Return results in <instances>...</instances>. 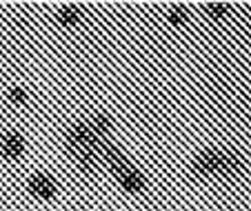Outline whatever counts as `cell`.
Returning <instances> with one entry per match:
<instances>
[{
	"instance_id": "6da1fadb",
	"label": "cell",
	"mask_w": 251,
	"mask_h": 211,
	"mask_svg": "<svg viewBox=\"0 0 251 211\" xmlns=\"http://www.w3.org/2000/svg\"><path fill=\"white\" fill-rule=\"evenodd\" d=\"M218 164H220V151L207 149L194 158L191 171H194V176H198V178H207V176L218 174Z\"/></svg>"
},
{
	"instance_id": "7a4b0ae2",
	"label": "cell",
	"mask_w": 251,
	"mask_h": 211,
	"mask_svg": "<svg viewBox=\"0 0 251 211\" xmlns=\"http://www.w3.org/2000/svg\"><path fill=\"white\" fill-rule=\"evenodd\" d=\"M0 154L7 160H18L25 154V138L18 132H7L0 136Z\"/></svg>"
},
{
	"instance_id": "3957f363",
	"label": "cell",
	"mask_w": 251,
	"mask_h": 211,
	"mask_svg": "<svg viewBox=\"0 0 251 211\" xmlns=\"http://www.w3.org/2000/svg\"><path fill=\"white\" fill-rule=\"evenodd\" d=\"M114 174H116V178H118V183L123 185L127 191L138 193V191H142V189H145V178H142V174L138 171L136 167H133L131 162L125 164V167L118 169V171H114Z\"/></svg>"
},
{
	"instance_id": "277c9868",
	"label": "cell",
	"mask_w": 251,
	"mask_h": 211,
	"mask_svg": "<svg viewBox=\"0 0 251 211\" xmlns=\"http://www.w3.org/2000/svg\"><path fill=\"white\" fill-rule=\"evenodd\" d=\"M56 189H58L56 183H53L47 174H33L31 178H29V191H31L36 198H40V200L53 198L56 196Z\"/></svg>"
},
{
	"instance_id": "5b68a950",
	"label": "cell",
	"mask_w": 251,
	"mask_h": 211,
	"mask_svg": "<svg viewBox=\"0 0 251 211\" xmlns=\"http://www.w3.org/2000/svg\"><path fill=\"white\" fill-rule=\"evenodd\" d=\"M245 169V160L236 151H220V164H218V174L220 176H238Z\"/></svg>"
},
{
	"instance_id": "8992f818",
	"label": "cell",
	"mask_w": 251,
	"mask_h": 211,
	"mask_svg": "<svg viewBox=\"0 0 251 211\" xmlns=\"http://www.w3.org/2000/svg\"><path fill=\"white\" fill-rule=\"evenodd\" d=\"M87 125H89L100 138H104V136H109L111 133V118L104 116V113H96V116H91V120L87 122Z\"/></svg>"
},
{
	"instance_id": "52a82bcc",
	"label": "cell",
	"mask_w": 251,
	"mask_h": 211,
	"mask_svg": "<svg viewBox=\"0 0 251 211\" xmlns=\"http://www.w3.org/2000/svg\"><path fill=\"white\" fill-rule=\"evenodd\" d=\"M78 20H80V9L78 7H62L58 11V23L65 25V27H74Z\"/></svg>"
},
{
	"instance_id": "ba28073f",
	"label": "cell",
	"mask_w": 251,
	"mask_h": 211,
	"mask_svg": "<svg viewBox=\"0 0 251 211\" xmlns=\"http://www.w3.org/2000/svg\"><path fill=\"white\" fill-rule=\"evenodd\" d=\"M204 9H207L209 18H213V20H223L225 16L229 14V5H227V2H207V5H204Z\"/></svg>"
},
{
	"instance_id": "9c48e42d",
	"label": "cell",
	"mask_w": 251,
	"mask_h": 211,
	"mask_svg": "<svg viewBox=\"0 0 251 211\" xmlns=\"http://www.w3.org/2000/svg\"><path fill=\"white\" fill-rule=\"evenodd\" d=\"M187 9L182 5H176V7H171V11H169V23L174 25V27H182V25L187 23Z\"/></svg>"
},
{
	"instance_id": "30bf717a",
	"label": "cell",
	"mask_w": 251,
	"mask_h": 211,
	"mask_svg": "<svg viewBox=\"0 0 251 211\" xmlns=\"http://www.w3.org/2000/svg\"><path fill=\"white\" fill-rule=\"evenodd\" d=\"M9 100L14 105H25L27 103V91H25L23 87H11L9 89Z\"/></svg>"
}]
</instances>
